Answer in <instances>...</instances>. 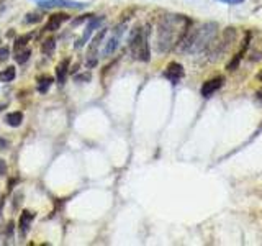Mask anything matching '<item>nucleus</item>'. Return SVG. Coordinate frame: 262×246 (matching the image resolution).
<instances>
[{"label": "nucleus", "instance_id": "nucleus-1", "mask_svg": "<svg viewBox=\"0 0 262 246\" xmlns=\"http://www.w3.org/2000/svg\"><path fill=\"white\" fill-rule=\"evenodd\" d=\"M190 27L192 22L185 15H164L158 25V39H156L158 51L166 53L179 46Z\"/></svg>", "mask_w": 262, "mask_h": 246}, {"label": "nucleus", "instance_id": "nucleus-2", "mask_svg": "<svg viewBox=\"0 0 262 246\" xmlns=\"http://www.w3.org/2000/svg\"><path fill=\"white\" fill-rule=\"evenodd\" d=\"M218 25L216 23H205L200 28L192 30V27L188 28L185 33V36L179 43L177 49L179 51H188V53H200L205 48H208L213 39L216 36Z\"/></svg>", "mask_w": 262, "mask_h": 246}, {"label": "nucleus", "instance_id": "nucleus-3", "mask_svg": "<svg viewBox=\"0 0 262 246\" xmlns=\"http://www.w3.org/2000/svg\"><path fill=\"white\" fill-rule=\"evenodd\" d=\"M128 48L131 56L138 61L147 63L151 59V49H149V28L147 27H136L131 31L128 39Z\"/></svg>", "mask_w": 262, "mask_h": 246}, {"label": "nucleus", "instance_id": "nucleus-4", "mask_svg": "<svg viewBox=\"0 0 262 246\" xmlns=\"http://www.w3.org/2000/svg\"><path fill=\"white\" fill-rule=\"evenodd\" d=\"M106 35V30H100L95 35V38L92 39V43H90V48H89V51H87V66L89 68H95L97 66V56H98V48H100V43L103 41Z\"/></svg>", "mask_w": 262, "mask_h": 246}, {"label": "nucleus", "instance_id": "nucleus-5", "mask_svg": "<svg viewBox=\"0 0 262 246\" xmlns=\"http://www.w3.org/2000/svg\"><path fill=\"white\" fill-rule=\"evenodd\" d=\"M87 4L74 2V0H41L39 7L49 10V8H84Z\"/></svg>", "mask_w": 262, "mask_h": 246}, {"label": "nucleus", "instance_id": "nucleus-6", "mask_svg": "<svg viewBox=\"0 0 262 246\" xmlns=\"http://www.w3.org/2000/svg\"><path fill=\"white\" fill-rule=\"evenodd\" d=\"M123 28H125V25H118L117 28L113 30L112 33V36L108 38V41L105 43V48H103V56L105 57H108L115 53V49L118 48V43H120V39H121V35H123Z\"/></svg>", "mask_w": 262, "mask_h": 246}, {"label": "nucleus", "instance_id": "nucleus-7", "mask_svg": "<svg viewBox=\"0 0 262 246\" xmlns=\"http://www.w3.org/2000/svg\"><path fill=\"white\" fill-rule=\"evenodd\" d=\"M223 82H225V77H223V76H216V77H213V79H208V80L202 86V95H203L205 98L211 97L221 86H223Z\"/></svg>", "mask_w": 262, "mask_h": 246}, {"label": "nucleus", "instance_id": "nucleus-8", "mask_svg": "<svg viewBox=\"0 0 262 246\" xmlns=\"http://www.w3.org/2000/svg\"><path fill=\"white\" fill-rule=\"evenodd\" d=\"M164 77L169 79L172 84H179V80L184 77V68L179 63H170L167 69L164 71Z\"/></svg>", "mask_w": 262, "mask_h": 246}, {"label": "nucleus", "instance_id": "nucleus-9", "mask_svg": "<svg viewBox=\"0 0 262 246\" xmlns=\"http://www.w3.org/2000/svg\"><path fill=\"white\" fill-rule=\"evenodd\" d=\"M33 220H35V213L30 212V210H23L21 215L18 218V230H20V235L25 238L28 233V230L33 223Z\"/></svg>", "mask_w": 262, "mask_h": 246}, {"label": "nucleus", "instance_id": "nucleus-10", "mask_svg": "<svg viewBox=\"0 0 262 246\" xmlns=\"http://www.w3.org/2000/svg\"><path fill=\"white\" fill-rule=\"evenodd\" d=\"M249 41H251V33H248V35H246V39L243 41V45H241V48H239V51H237V53L234 54L233 59L228 63V66H226V69H228V71H234V69L237 68V64H239L241 57L244 56L246 49H248V46H249Z\"/></svg>", "mask_w": 262, "mask_h": 246}, {"label": "nucleus", "instance_id": "nucleus-11", "mask_svg": "<svg viewBox=\"0 0 262 246\" xmlns=\"http://www.w3.org/2000/svg\"><path fill=\"white\" fill-rule=\"evenodd\" d=\"M68 20H69V15H66V13H54V15L49 16V20L45 25L43 31H56L64 22H68Z\"/></svg>", "mask_w": 262, "mask_h": 246}, {"label": "nucleus", "instance_id": "nucleus-12", "mask_svg": "<svg viewBox=\"0 0 262 246\" xmlns=\"http://www.w3.org/2000/svg\"><path fill=\"white\" fill-rule=\"evenodd\" d=\"M102 20H103V18H90V22H89V25H87V28H85V31H84V36H82V38L77 41L76 48H80V46H84V45H85V41L90 38V35H92L94 30L98 27V25L102 23Z\"/></svg>", "mask_w": 262, "mask_h": 246}, {"label": "nucleus", "instance_id": "nucleus-13", "mask_svg": "<svg viewBox=\"0 0 262 246\" xmlns=\"http://www.w3.org/2000/svg\"><path fill=\"white\" fill-rule=\"evenodd\" d=\"M68 74H69V59H62L59 64L56 66V80H57V84L64 86Z\"/></svg>", "mask_w": 262, "mask_h": 246}, {"label": "nucleus", "instance_id": "nucleus-14", "mask_svg": "<svg viewBox=\"0 0 262 246\" xmlns=\"http://www.w3.org/2000/svg\"><path fill=\"white\" fill-rule=\"evenodd\" d=\"M5 121H7V125L8 127H20L21 125V121H23V113L21 112H10V113H7L5 115Z\"/></svg>", "mask_w": 262, "mask_h": 246}, {"label": "nucleus", "instance_id": "nucleus-15", "mask_svg": "<svg viewBox=\"0 0 262 246\" xmlns=\"http://www.w3.org/2000/svg\"><path fill=\"white\" fill-rule=\"evenodd\" d=\"M31 56V49L30 48H21V49H16L15 51V61L18 64H25Z\"/></svg>", "mask_w": 262, "mask_h": 246}, {"label": "nucleus", "instance_id": "nucleus-16", "mask_svg": "<svg viewBox=\"0 0 262 246\" xmlns=\"http://www.w3.org/2000/svg\"><path fill=\"white\" fill-rule=\"evenodd\" d=\"M51 84H53V77H49V76H41V77L38 79V86H36L38 92H39V94L48 92V89L51 87Z\"/></svg>", "mask_w": 262, "mask_h": 246}, {"label": "nucleus", "instance_id": "nucleus-17", "mask_svg": "<svg viewBox=\"0 0 262 246\" xmlns=\"http://www.w3.org/2000/svg\"><path fill=\"white\" fill-rule=\"evenodd\" d=\"M54 48H56V39L54 38H48L43 41V45H41V53L46 54V56H51L53 51H54Z\"/></svg>", "mask_w": 262, "mask_h": 246}, {"label": "nucleus", "instance_id": "nucleus-18", "mask_svg": "<svg viewBox=\"0 0 262 246\" xmlns=\"http://www.w3.org/2000/svg\"><path fill=\"white\" fill-rule=\"evenodd\" d=\"M15 68L13 66H8V68H5L2 72H0V80L2 82H12L15 79Z\"/></svg>", "mask_w": 262, "mask_h": 246}, {"label": "nucleus", "instance_id": "nucleus-19", "mask_svg": "<svg viewBox=\"0 0 262 246\" xmlns=\"http://www.w3.org/2000/svg\"><path fill=\"white\" fill-rule=\"evenodd\" d=\"M31 35H21L15 39V51L16 49H21V48H27V43H30Z\"/></svg>", "mask_w": 262, "mask_h": 246}, {"label": "nucleus", "instance_id": "nucleus-20", "mask_svg": "<svg viewBox=\"0 0 262 246\" xmlns=\"http://www.w3.org/2000/svg\"><path fill=\"white\" fill-rule=\"evenodd\" d=\"M25 22H27V23H38V22H41V16L36 15V13H28L27 18H25Z\"/></svg>", "mask_w": 262, "mask_h": 246}, {"label": "nucleus", "instance_id": "nucleus-21", "mask_svg": "<svg viewBox=\"0 0 262 246\" xmlns=\"http://www.w3.org/2000/svg\"><path fill=\"white\" fill-rule=\"evenodd\" d=\"M8 53H10V51H8V48H0V63H4V61H7L8 59Z\"/></svg>", "mask_w": 262, "mask_h": 246}, {"label": "nucleus", "instance_id": "nucleus-22", "mask_svg": "<svg viewBox=\"0 0 262 246\" xmlns=\"http://www.w3.org/2000/svg\"><path fill=\"white\" fill-rule=\"evenodd\" d=\"M8 145H10V143H8V139H5V138H2V136H0V151L7 150V148H8Z\"/></svg>", "mask_w": 262, "mask_h": 246}, {"label": "nucleus", "instance_id": "nucleus-23", "mask_svg": "<svg viewBox=\"0 0 262 246\" xmlns=\"http://www.w3.org/2000/svg\"><path fill=\"white\" fill-rule=\"evenodd\" d=\"M7 174V162L4 159H0V176Z\"/></svg>", "mask_w": 262, "mask_h": 246}, {"label": "nucleus", "instance_id": "nucleus-24", "mask_svg": "<svg viewBox=\"0 0 262 246\" xmlns=\"http://www.w3.org/2000/svg\"><path fill=\"white\" fill-rule=\"evenodd\" d=\"M220 2H223V4H228V5H237V4L244 2V0H220Z\"/></svg>", "mask_w": 262, "mask_h": 246}, {"label": "nucleus", "instance_id": "nucleus-25", "mask_svg": "<svg viewBox=\"0 0 262 246\" xmlns=\"http://www.w3.org/2000/svg\"><path fill=\"white\" fill-rule=\"evenodd\" d=\"M256 95H257V98H259V100L262 102V89H259V90H257V94H256Z\"/></svg>", "mask_w": 262, "mask_h": 246}, {"label": "nucleus", "instance_id": "nucleus-26", "mask_svg": "<svg viewBox=\"0 0 262 246\" xmlns=\"http://www.w3.org/2000/svg\"><path fill=\"white\" fill-rule=\"evenodd\" d=\"M4 203H5V200L2 199V200H0V210H2V207H4Z\"/></svg>", "mask_w": 262, "mask_h": 246}, {"label": "nucleus", "instance_id": "nucleus-27", "mask_svg": "<svg viewBox=\"0 0 262 246\" xmlns=\"http://www.w3.org/2000/svg\"><path fill=\"white\" fill-rule=\"evenodd\" d=\"M259 79H260V80H262V72H260V74H259Z\"/></svg>", "mask_w": 262, "mask_h": 246}]
</instances>
